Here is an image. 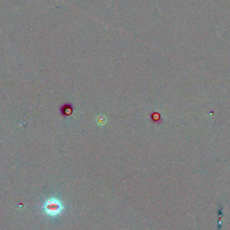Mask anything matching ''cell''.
<instances>
[{
	"instance_id": "obj_3",
	"label": "cell",
	"mask_w": 230,
	"mask_h": 230,
	"mask_svg": "<svg viewBox=\"0 0 230 230\" xmlns=\"http://www.w3.org/2000/svg\"><path fill=\"white\" fill-rule=\"evenodd\" d=\"M153 116L155 117V119H153V120H154V121L158 120L160 119V115H159V114L158 115L156 114V115H154V114H153Z\"/></svg>"
},
{
	"instance_id": "obj_1",
	"label": "cell",
	"mask_w": 230,
	"mask_h": 230,
	"mask_svg": "<svg viewBox=\"0 0 230 230\" xmlns=\"http://www.w3.org/2000/svg\"><path fill=\"white\" fill-rule=\"evenodd\" d=\"M64 209L62 202L56 198H51L44 202L43 205L44 213L51 217H55L62 213Z\"/></svg>"
},
{
	"instance_id": "obj_2",
	"label": "cell",
	"mask_w": 230,
	"mask_h": 230,
	"mask_svg": "<svg viewBox=\"0 0 230 230\" xmlns=\"http://www.w3.org/2000/svg\"><path fill=\"white\" fill-rule=\"evenodd\" d=\"M61 111L63 116H70L73 112V106L71 104H64L62 106Z\"/></svg>"
}]
</instances>
